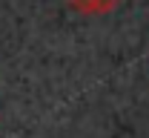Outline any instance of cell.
I'll return each mask as SVG.
<instances>
[{
	"label": "cell",
	"instance_id": "cell-1",
	"mask_svg": "<svg viewBox=\"0 0 149 138\" xmlns=\"http://www.w3.org/2000/svg\"><path fill=\"white\" fill-rule=\"evenodd\" d=\"M77 12H86V15H95V12H109L115 9L120 0H69Z\"/></svg>",
	"mask_w": 149,
	"mask_h": 138
}]
</instances>
